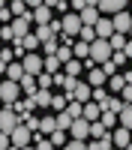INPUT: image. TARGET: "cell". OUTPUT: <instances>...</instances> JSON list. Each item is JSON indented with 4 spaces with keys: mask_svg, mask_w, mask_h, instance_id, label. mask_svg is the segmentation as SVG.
Masks as SVG:
<instances>
[{
    "mask_svg": "<svg viewBox=\"0 0 132 150\" xmlns=\"http://www.w3.org/2000/svg\"><path fill=\"white\" fill-rule=\"evenodd\" d=\"M18 123H21V120H18V111L12 108V105H3V108H0V129H3V132H12Z\"/></svg>",
    "mask_w": 132,
    "mask_h": 150,
    "instance_id": "277c9868",
    "label": "cell"
},
{
    "mask_svg": "<svg viewBox=\"0 0 132 150\" xmlns=\"http://www.w3.org/2000/svg\"><path fill=\"white\" fill-rule=\"evenodd\" d=\"M120 99H123V102H132V84H123V87H120Z\"/></svg>",
    "mask_w": 132,
    "mask_h": 150,
    "instance_id": "ee69618b",
    "label": "cell"
},
{
    "mask_svg": "<svg viewBox=\"0 0 132 150\" xmlns=\"http://www.w3.org/2000/svg\"><path fill=\"white\" fill-rule=\"evenodd\" d=\"M0 6H9V0H0Z\"/></svg>",
    "mask_w": 132,
    "mask_h": 150,
    "instance_id": "11a10c76",
    "label": "cell"
},
{
    "mask_svg": "<svg viewBox=\"0 0 132 150\" xmlns=\"http://www.w3.org/2000/svg\"><path fill=\"white\" fill-rule=\"evenodd\" d=\"M126 6H129V0H99V3H96V9H99L102 15H114V12L126 9Z\"/></svg>",
    "mask_w": 132,
    "mask_h": 150,
    "instance_id": "30bf717a",
    "label": "cell"
},
{
    "mask_svg": "<svg viewBox=\"0 0 132 150\" xmlns=\"http://www.w3.org/2000/svg\"><path fill=\"white\" fill-rule=\"evenodd\" d=\"M9 9H12V15H24V12H27V3H24V0H9Z\"/></svg>",
    "mask_w": 132,
    "mask_h": 150,
    "instance_id": "74e56055",
    "label": "cell"
},
{
    "mask_svg": "<svg viewBox=\"0 0 132 150\" xmlns=\"http://www.w3.org/2000/svg\"><path fill=\"white\" fill-rule=\"evenodd\" d=\"M108 45H111V51H120V48H123L126 45V33H111V36H108Z\"/></svg>",
    "mask_w": 132,
    "mask_h": 150,
    "instance_id": "83f0119b",
    "label": "cell"
},
{
    "mask_svg": "<svg viewBox=\"0 0 132 150\" xmlns=\"http://www.w3.org/2000/svg\"><path fill=\"white\" fill-rule=\"evenodd\" d=\"M126 150H132V141H129V147H126Z\"/></svg>",
    "mask_w": 132,
    "mask_h": 150,
    "instance_id": "9f6ffc18",
    "label": "cell"
},
{
    "mask_svg": "<svg viewBox=\"0 0 132 150\" xmlns=\"http://www.w3.org/2000/svg\"><path fill=\"white\" fill-rule=\"evenodd\" d=\"M84 6H87V3H84V0H72V9H75V12H81Z\"/></svg>",
    "mask_w": 132,
    "mask_h": 150,
    "instance_id": "681fc988",
    "label": "cell"
},
{
    "mask_svg": "<svg viewBox=\"0 0 132 150\" xmlns=\"http://www.w3.org/2000/svg\"><path fill=\"white\" fill-rule=\"evenodd\" d=\"M18 96H21V84L18 81H12V78L0 81V102H3V105H12Z\"/></svg>",
    "mask_w": 132,
    "mask_h": 150,
    "instance_id": "6da1fadb",
    "label": "cell"
},
{
    "mask_svg": "<svg viewBox=\"0 0 132 150\" xmlns=\"http://www.w3.org/2000/svg\"><path fill=\"white\" fill-rule=\"evenodd\" d=\"M66 102H69V99H66V93H51V105H48V108H54V111H63L66 108Z\"/></svg>",
    "mask_w": 132,
    "mask_h": 150,
    "instance_id": "e575fe53",
    "label": "cell"
},
{
    "mask_svg": "<svg viewBox=\"0 0 132 150\" xmlns=\"http://www.w3.org/2000/svg\"><path fill=\"white\" fill-rule=\"evenodd\" d=\"M54 12H60V15H63V12H66V0H57V6H54Z\"/></svg>",
    "mask_w": 132,
    "mask_h": 150,
    "instance_id": "c3c4849f",
    "label": "cell"
},
{
    "mask_svg": "<svg viewBox=\"0 0 132 150\" xmlns=\"http://www.w3.org/2000/svg\"><path fill=\"white\" fill-rule=\"evenodd\" d=\"M108 57H111L108 39H99V36H96V39L90 42V60H93V63H102V60H108Z\"/></svg>",
    "mask_w": 132,
    "mask_h": 150,
    "instance_id": "3957f363",
    "label": "cell"
},
{
    "mask_svg": "<svg viewBox=\"0 0 132 150\" xmlns=\"http://www.w3.org/2000/svg\"><path fill=\"white\" fill-rule=\"evenodd\" d=\"M117 123L126 126V129H132V102H123V108L117 111Z\"/></svg>",
    "mask_w": 132,
    "mask_h": 150,
    "instance_id": "e0dca14e",
    "label": "cell"
},
{
    "mask_svg": "<svg viewBox=\"0 0 132 150\" xmlns=\"http://www.w3.org/2000/svg\"><path fill=\"white\" fill-rule=\"evenodd\" d=\"M51 81H54V75H51V72H45V69L36 75V84H39V87H51Z\"/></svg>",
    "mask_w": 132,
    "mask_h": 150,
    "instance_id": "f35d334b",
    "label": "cell"
},
{
    "mask_svg": "<svg viewBox=\"0 0 132 150\" xmlns=\"http://www.w3.org/2000/svg\"><path fill=\"white\" fill-rule=\"evenodd\" d=\"M57 45H60V42H57V36H54V39L42 42V51H45V54H57Z\"/></svg>",
    "mask_w": 132,
    "mask_h": 150,
    "instance_id": "7bdbcfd3",
    "label": "cell"
},
{
    "mask_svg": "<svg viewBox=\"0 0 132 150\" xmlns=\"http://www.w3.org/2000/svg\"><path fill=\"white\" fill-rule=\"evenodd\" d=\"M69 57H72V45H63V42H60V45H57V60H60V63H66Z\"/></svg>",
    "mask_w": 132,
    "mask_h": 150,
    "instance_id": "8d00e7d4",
    "label": "cell"
},
{
    "mask_svg": "<svg viewBox=\"0 0 132 150\" xmlns=\"http://www.w3.org/2000/svg\"><path fill=\"white\" fill-rule=\"evenodd\" d=\"M6 147H12V141H9V132H3V129H0V150H6Z\"/></svg>",
    "mask_w": 132,
    "mask_h": 150,
    "instance_id": "bcb514c9",
    "label": "cell"
},
{
    "mask_svg": "<svg viewBox=\"0 0 132 150\" xmlns=\"http://www.w3.org/2000/svg\"><path fill=\"white\" fill-rule=\"evenodd\" d=\"M78 36L84 42H93L96 39V30H93V24H81V30H78Z\"/></svg>",
    "mask_w": 132,
    "mask_h": 150,
    "instance_id": "d590c367",
    "label": "cell"
},
{
    "mask_svg": "<svg viewBox=\"0 0 132 150\" xmlns=\"http://www.w3.org/2000/svg\"><path fill=\"white\" fill-rule=\"evenodd\" d=\"M42 3H45V6H51V9H54V6H57V0H42Z\"/></svg>",
    "mask_w": 132,
    "mask_h": 150,
    "instance_id": "f5cc1de1",
    "label": "cell"
},
{
    "mask_svg": "<svg viewBox=\"0 0 132 150\" xmlns=\"http://www.w3.org/2000/svg\"><path fill=\"white\" fill-rule=\"evenodd\" d=\"M90 90H93V87H90L87 81H78V84H75V90H72V99H78V102H87V99H90Z\"/></svg>",
    "mask_w": 132,
    "mask_h": 150,
    "instance_id": "ffe728a7",
    "label": "cell"
},
{
    "mask_svg": "<svg viewBox=\"0 0 132 150\" xmlns=\"http://www.w3.org/2000/svg\"><path fill=\"white\" fill-rule=\"evenodd\" d=\"M30 18H33V24H48V21L54 18V9L42 3V6H36V9H30Z\"/></svg>",
    "mask_w": 132,
    "mask_h": 150,
    "instance_id": "7c38bea8",
    "label": "cell"
},
{
    "mask_svg": "<svg viewBox=\"0 0 132 150\" xmlns=\"http://www.w3.org/2000/svg\"><path fill=\"white\" fill-rule=\"evenodd\" d=\"M33 102H36V108H48L51 105V87H39L33 93Z\"/></svg>",
    "mask_w": 132,
    "mask_h": 150,
    "instance_id": "2e32d148",
    "label": "cell"
},
{
    "mask_svg": "<svg viewBox=\"0 0 132 150\" xmlns=\"http://www.w3.org/2000/svg\"><path fill=\"white\" fill-rule=\"evenodd\" d=\"M36 36H39V42H48V39H54V33H51V27L48 24H36V30H33Z\"/></svg>",
    "mask_w": 132,
    "mask_h": 150,
    "instance_id": "d6a6232c",
    "label": "cell"
},
{
    "mask_svg": "<svg viewBox=\"0 0 132 150\" xmlns=\"http://www.w3.org/2000/svg\"><path fill=\"white\" fill-rule=\"evenodd\" d=\"M60 24H63V33L78 36V30H81V15H78V12H63V15H60Z\"/></svg>",
    "mask_w": 132,
    "mask_h": 150,
    "instance_id": "8992f818",
    "label": "cell"
},
{
    "mask_svg": "<svg viewBox=\"0 0 132 150\" xmlns=\"http://www.w3.org/2000/svg\"><path fill=\"white\" fill-rule=\"evenodd\" d=\"M72 57H78V60H84V57H90V42H84V39H78V42H72Z\"/></svg>",
    "mask_w": 132,
    "mask_h": 150,
    "instance_id": "603a6c76",
    "label": "cell"
},
{
    "mask_svg": "<svg viewBox=\"0 0 132 150\" xmlns=\"http://www.w3.org/2000/svg\"><path fill=\"white\" fill-rule=\"evenodd\" d=\"M30 24H33V18H30V9L24 12V15H15V18H12V24H9L12 39H21V36H27V33H30Z\"/></svg>",
    "mask_w": 132,
    "mask_h": 150,
    "instance_id": "7a4b0ae2",
    "label": "cell"
},
{
    "mask_svg": "<svg viewBox=\"0 0 132 150\" xmlns=\"http://www.w3.org/2000/svg\"><path fill=\"white\" fill-rule=\"evenodd\" d=\"M15 15H12V9L9 6H0V21H12Z\"/></svg>",
    "mask_w": 132,
    "mask_h": 150,
    "instance_id": "f6af8a7d",
    "label": "cell"
},
{
    "mask_svg": "<svg viewBox=\"0 0 132 150\" xmlns=\"http://www.w3.org/2000/svg\"><path fill=\"white\" fill-rule=\"evenodd\" d=\"M51 129H57V117L54 114H48V117H39V132H51Z\"/></svg>",
    "mask_w": 132,
    "mask_h": 150,
    "instance_id": "f546056e",
    "label": "cell"
},
{
    "mask_svg": "<svg viewBox=\"0 0 132 150\" xmlns=\"http://www.w3.org/2000/svg\"><path fill=\"white\" fill-rule=\"evenodd\" d=\"M18 84H21V93H27V96L39 90V84H36V75H30V72H24L21 78H18Z\"/></svg>",
    "mask_w": 132,
    "mask_h": 150,
    "instance_id": "9a60e30c",
    "label": "cell"
},
{
    "mask_svg": "<svg viewBox=\"0 0 132 150\" xmlns=\"http://www.w3.org/2000/svg\"><path fill=\"white\" fill-rule=\"evenodd\" d=\"M42 69L54 75L57 69H63V63H60V60H57V54H45V57H42Z\"/></svg>",
    "mask_w": 132,
    "mask_h": 150,
    "instance_id": "cb8c5ba5",
    "label": "cell"
},
{
    "mask_svg": "<svg viewBox=\"0 0 132 150\" xmlns=\"http://www.w3.org/2000/svg\"><path fill=\"white\" fill-rule=\"evenodd\" d=\"M30 138H33V132L24 126V123H18L15 129L9 132V141H12V147H30Z\"/></svg>",
    "mask_w": 132,
    "mask_h": 150,
    "instance_id": "5b68a950",
    "label": "cell"
},
{
    "mask_svg": "<svg viewBox=\"0 0 132 150\" xmlns=\"http://www.w3.org/2000/svg\"><path fill=\"white\" fill-rule=\"evenodd\" d=\"M126 81H123V75L120 72H114V75H108L105 78V87H108V93H120V87H123Z\"/></svg>",
    "mask_w": 132,
    "mask_h": 150,
    "instance_id": "44dd1931",
    "label": "cell"
},
{
    "mask_svg": "<svg viewBox=\"0 0 132 150\" xmlns=\"http://www.w3.org/2000/svg\"><path fill=\"white\" fill-rule=\"evenodd\" d=\"M120 75H123V81H126V84H132V69H126V72H120Z\"/></svg>",
    "mask_w": 132,
    "mask_h": 150,
    "instance_id": "f907efd6",
    "label": "cell"
},
{
    "mask_svg": "<svg viewBox=\"0 0 132 150\" xmlns=\"http://www.w3.org/2000/svg\"><path fill=\"white\" fill-rule=\"evenodd\" d=\"M48 141H51V147H63L66 144V129H51L48 132Z\"/></svg>",
    "mask_w": 132,
    "mask_h": 150,
    "instance_id": "4316f807",
    "label": "cell"
},
{
    "mask_svg": "<svg viewBox=\"0 0 132 150\" xmlns=\"http://www.w3.org/2000/svg\"><path fill=\"white\" fill-rule=\"evenodd\" d=\"M120 51H123V54H126V60H132V39H126V45H123V48H120Z\"/></svg>",
    "mask_w": 132,
    "mask_h": 150,
    "instance_id": "7dc6e473",
    "label": "cell"
},
{
    "mask_svg": "<svg viewBox=\"0 0 132 150\" xmlns=\"http://www.w3.org/2000/svg\"><path fill=\"white\" fill-rule=\"evenodd\" d=\"M111 24H114V30H117V33H129V30H132V12H129V9L114 12Z\"/></svg>",
    "mask_w": 132,
    "mask_h": 150,
    "instance_id": "9c48e42d",
    "label": "cell"
},
{
    "mask_svg": "<svg viewBox=\"0 0 132 150\" xmlns=\"http://www.w3.org/2000/svg\"><path fill=\"white\" fill-rule=\"evenodd\" d=\"M87 147H90V150H111V147H114V141H111V132H105L102 138H93V141H87Z\"/></svg>",
    "mask_w": 132,
    "mask_h": 150,
    "instance_id": "d6986e66",
    "label": "cell"
},
{
    "mask_svg": "<svg viewBox=\"0 0 132 150\" xmlns=\"http://www.w3.org/2000/svg\"><path fill=\"white\" fill-rule=\"evenodd\" d=\"M78 15H81V24H96V18H99L102 12L96 9V6H84V9L78 12Z\"/></svg>",
    "mask_w": 132,
    "mask_h": 150,
    "instance_id": "7402d4cb",
    "label": "cell"
},
{
    "mask_svg": "<svg viewBox=\"0 0 132 150\" xmlns=\"http://www.w3.org/2000/svg\"><path fill=\"white\" fill-rule=\"evenodd\" d=\"M111 141H114V147H129V141H132V129H126V126H120V123H117V129L111 132Z\"/></svg>",
    "mask_w": 132,
    "mask_h": 150,
    "instance_id": "4fadbf2b",
    "label": "cell"
},
{
    "mask_svg": "<svg viewBox=\"0 0 132 150\" xmlns=\"http://www.w3.org/2000/svg\"><path fill=\"white\" fill-rule=\"evenodd\" d=\"M99 120L105 123V129H111V126H117V111H111V108H102V114H99Z\"/></svg>",
    "mask_w": 132,
    "mask_h": 150,
    "instance_id": "f1b7e54d",
    "label": "cell"
},
{
    "mask_svg": "<svg viewBox=\"0 0 132 150\" xmlns=\"http://www.w3.org/2000/svg\"><path fill=\"white\" fill-rule=\"evenodd\" d=\"M21 66H24V72L39 75V72H42V54H39V51H27V54L21 57Z\"/></svg>",
    "mask_w": 132,
    "mask_h": 150,
    "instance_id": "52a82bcc",
    "label": "cell"
},
{
    "mask_svg": "<svg viewBox=\"0 0 132 150\" xmlns=\"http://www.w3.org/2000/svg\"><path fill=\"white\" fill-rule=\"evenodd\" d=\"M21 75H24V66H21V63H12V60H9V66H6V78H12V81H18Z\"/></svg>",
    "mask_w": 132,
    "mask_h": 150,
    "instance_id": "1f68e13d",
    "label": "cell"
},
{
    "mask_svg": "<svg viewBox=\"0 0 132 150\" xmlns=\"http://www.w3.org/2000/svg\"><path fill=\"white\" fill-rule=\"evenodd\" d=\"M69 135H72V138H84V141H87V138H90V120L72 117V123H69Z\"/></svg>",
    "mask_w": 132,
    "mask_h": 150,
    "instance_id": "ba28073f",
    "label": "cell"
},
{
    "mask_svg": "<svg viewBox=\"0 0 132 150\" xmlns=\"http://www.w3.org/2000/svg\"><path fill=\"white\" fill-rule=\"evenodd\" d=\"M54 117H57V129H69V123H72V117L66 114V111H57Z\"/></svg>",
    "mask_w": 132,
    "mask_h": 150,
    "instance_id": "60d3db41",
    "label": "cell"
},
{
    "mask_svg": "<svg viewBox=\"0 0 132 150\" xmlns=\"http://www.w3.org/2000/svg\"><path fill=\"white\" fill-rule=\"evenodd\" d=\"M63 69H66V75H81L84 66H81V60H78V57H69L66 63H63Z\"/></svg>",
    "mask_w": 132,
    "mask_h": 150,
    "instance_id": "4dcf8cb0",
    "label": "cell"
},
{
    "mask_svg": "<svg viewBox=\"0 0 132 150\" xmlns=\"http://www.w3.org/2000/svg\"><path fill=\"white\" fill-rule=\"evenodd\" d=\"M6 66H9V63H6L3 57H0V75H6Z\"/></svg>",
    "mask_w": 132,
    "mask_h": 150,
    "instance_id": "816d5d0a",
    "label": "cell"
},
{
    "mask_svg": "<svg viewBox=\"0 0 132 150\" xmlns=\"http://www.w3.org/2000/svg\"><path fill=\"white\" fill-rule=\"evenodd\" d=\"M21 45H24V51H36V48H42V42H39V36H36L33 30H30L27 36H21Z\"/></svg>",
    "mask_w": 132,
    "mask_h": 150,
    "instance_id": "d4e9b609",
    "label": "cell"
},
{
    "mask_svg": "<svg viewBox=\"0 0 132 150\" xmlns=\"http://www.w3.org/2000/svg\"><path fill=\"white\" fill-rule=\"evenodd\" d=\"M99 114H102V105L93 102V99H87V102L81 105V117L84 120H99Z\"/></svg>",
    "mask_w": 132,
    "mask_h": 150,
    "instance_id": "5bb4252c",
    "label": "cell"
},
{
    "mask_svg": "<svg viewBox=\"0 0 132 150\" xmlns=\"http://www.w3.org/2000/svg\"><path fill=\"white\" fill-rule=\"evenodd\" d=\"M63 147H69V150H84V147H87V141H84V138H66Z\"/></svg>",
    "mask_w": 132,
    "mask_h": 150,
    "instance_id": "b9f144b4",
    "label": "cell"
},
{
    "mask_svg": "<svg viewBox=\"0 0 132 150\" xmlns=\"http://www.w3.org/2000/svg\"><path fill=\"white\" fill-rule=\"evenodd\" d=\"M30 141H33V147H36V150H51V141H48V135H45V132H39V129L33 132V138H30Z\"/></svg>",
    "mask_w": 132,
    "mask_h": 150,
    "instance_id": "484cf974",
    "label": "cell"
},
{
    "mask_svg": "<svg viewBox=\"0 0 132 150\" xmlns=\"http://www.w3.org/2000/svg\"><path fill=\"white\" fill-rule=\"evenodd\" d=\"M105 78H108V75H105V69H102V66H93V69H87V84H90V87H96V84H105Z\"/></svg>",
    "mask_w": 132,
    "mask_h": 150,
    "instance_id": "ac0fdd59",
    "label": "cell"
},
{
    "mask_svg": "<svg viewBox=\"0 0 132 150\" xmlns=\"http://www.w3.org/2000/svg\"><path fill=\"white\" fill-rule=\"evenodd\" d=\"M93 30H96L99 39H108V36L114 33V24H111V18H108V15H99V18H96V24H93Z\"/></svg>",
    "mask_w": 132,
    "mask_h": 150,
    "instance_id": "8fae6325",
    "label": "cell"
},
{
    "mask_svg": "<svg viewBox=\"0 0 132 150\" xmlns=\"http://www.w3.org/2000/svg\"><path fill=\"white\" fill-rule=\"evenodd\" d=\"M84 3H87V6H96V3H99V0H84Z\"/></svg>",
    "mask_w": 132,
    "mask_h": 150,
    "instance_id": "db71d44e",
    "label": "cell"
},
{
    "mask_svg": "<svg viewBox=\"0 0 132 150\" xmlns=\"http://www.w3.org/2000/svg\"><path fill=\"white\" fill-rule=\"evenodd\" d=\"M105 108L120 111V108H123V99H120V96H114V93H108V102H105Z\"/></svg>",
    "mask_w": 132,
    "mask_h": 150,
    "instance_id": "ab89813d",
    "label": "cell"
},
{
    "mask_svg": "<svg viewBox=\"0 0 132 150\" xmlns=\"http://www.w3.org/2000/svg\"><path fill=\"white\" fill-rule=\"evenodd\" d=\"M108 129H105V123L102 120H90V138H102Z\"/></svg>",
    "mask_w": 132,
    "mask_h": 150,
    "instance_id": "836d02e7",
    "label": "cell"
}]
</instances>
